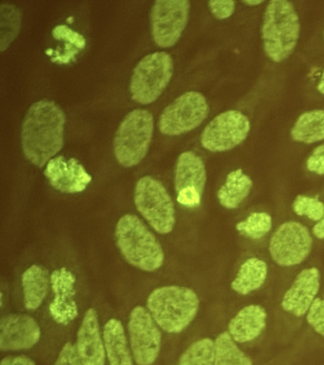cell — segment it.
I'll use <instances>...</instances> for the list:
<instances>
[{"label":"cell","mask_w":324,"mask_h":365,"mask_svg":"<svg viewBox=\"0 0 324 365\" xmlns=\"http://www.w3.org/2000/svg\"><path fill=\"white\" fill-rule=\"evenodd\" d=\"M66 115L58 104L43 99L28 110L22 123L21 147L28 161L47 165L64 147Z\"/></svg>","instance_id":"cell-1"},{"label":"cell","mask_w":324,"mask_h":365,"mask_svg":"<svg viewBox=\"0 0 324 365\" xmlns=\"http://www.w3.org/2000/svg\"><path fill=\"white\" fill-rule=\"evenodd\" d=\"M115 236L122 256L133 267L155 272L163 267V247L139 217L133 214L122 216L116 224Z\"/></svg>","instance_id":"cell-2"},{"label":"cell","mask_w":324,"mask_h":365,"mask_svg":"<svg viewBox=\"0 0 324 365\" xmlns=\"http://www.w3.org/2000/svg\"><path fill=\"white\" fill-rule=\"evenodd\" d=\"M301 34L300 17L287 0H272L264 11L261 39L267 57L275 63L288 59L297 48Z\"/></svg>","instance_id":"cell-3"},{"label":"cell","mask_w":324,"mask_h":365,"mask_svg":"<svg viewBox=\"0 0 324 365\" xmlns=\"http://www.w3.org/2000/svg\"><path fill=\"white\" fill-rule=\"evenodd\" d=\"M147 308L161 329L169 334H179L194 321L200 308V299L192 288L166 285L150 294Z\"/></svg>","instance_id":"cell-4"},{"label":"cell","mask_w":324,"mask_h":365,"mask_svg":"<svg viewBox=\"0 0 324 365\" xmlns=\"http://www.w3.org/2000/svg\"><path fill=\"white\" fill-rule=\"evenodd\" d=\"M155 131V119L146 110L127 113L116 130L113 153L122 167L129 168L140 164L149 153Z\"/></svg>","instance_id":"cell-5"},{"label":"cell","mask_w":324,"mask_h":365,"mask_svg":"<svg viewBox=\"0 0 324 365\" xmlns=\"http://www.w3.org/2000/svg\"><path fill=\"white\" fill-rule=\"evenodd\" d=\"M174 64L164 51L147 54L132 71L130 93L133 101L150 105L163 94L172 78Z\"/></svg>","instance_id":"cell-6"},{"label":"cell","mask_w":324,"mask_h":365,"mask_svg":"<svg viewBox=\"0 0 324 365\" xmlns=\"http://www.w3.org/2000/svg\"><path fill=\"white\" fill-rule=\"evenodd\" d=\"M135 204L136 210L156 232L167 235L174 230V202L158 180L152 176L138 180L135 185Z\"/></svg>","instance_id":"cell-7"},{"label":"cell","mask_w":324,"mask_h":365,"mask_svg":"<svg viewBox=\"0 0 324 365\" xmlns=\"http://www.w3.org/2000/svg\"><path fill=\"white\" fill-rule=\"evenodd\" d=\"M209 114V105L206 97L197 91H187L162 111L159 130L164 135H182L197 128Z\"/></svg>","instance_id":"cell-8"},{"label":"cell","mask_w":324,"mask_h":365,"mask_svg":"<svg viewBox=\"0 0 324 365\" xmlns=\"http://www.w3.org/2000/svg\"><path fill=\"white\" fill-rule=\"evenodd\" d=\"M187 0H157L150 11L153 41L160 48H172L180 40L189 22Z\"/></svg>","instance_id":"cell-9"},{"label":"cell","mask_w":324,"mask_h":365,"mask_svg":"<svg viewBox=\"0 0 324 365\" xmlns=\"http://www.w3.org/2000/svg\"><path fill=\"white\" fill-rule=\"evenodd\" d=\"M313 237L308 228L298 222H283L270 239L269 252L280 267L301 264L311 253Z\"/></svg>","instance_id":"cell-10"},{"label":"cell","mask_w":324,"mask_h":365,"mask_svg":"<svg viewBox=\"0 0 324 365\" xmlns=\"http://www.w3.org/2000/svg\"><path fill=\"white\" fill-rule=\"evenodd\" d=\"M251 125L249 119L239 110H227L209 123L201 134V144L211 153L233 150L246 141Z\"/></svg>","instance_id":"cell-11"},{"label":"cell","mask_w":324,"mask_h":365,"mask_svg":"<svg viewBox=\"0 0 324 365\" xmlns=\"http://www.w3.org/2000/svg\"><path fill=\"white\" fill-rule=\"evenodd\" d=\"M130 344L137 365H152L161 351L162 333L147 308L137 305L130 314Z\"/></svg>","instance_id":"cell-12"},{"label":"cell","mask_w":324,"mask_h":365,"mask_svg":"<svg viewBox=\"0 0 324 365\" xmlns=\"http://www.w3.org/2000/svg\"><path fill=\"white\" fill-rule=\"evenodd\" d=\"M206 165L192 151H184L176 162L174 187L177 202L186 207H197L207 184Z\"/></svg>","instance_id":"cell-13"},{"label":"cell","mask_w":324,"mask_h":365,"mask_svg":"<svg viewBox=\"0 0 324 365\" xmlns=\"http://www.w3.org/2000/svg\"><path fill=\"white\" fill-rule=\"evenodd\" d=\"M41 328L26 314H8L0 319V350H29L38 344Z\"/></svg>","instance_id":"cell-14"},{"label":"cell","mask_w":324,"mask_h":365,"mask_svg":"<svg viewBox=\"0 0 324 365\" xmlns=\"http://www.w3.org/2000/svg\"><path fill=\"white\" fill-rule=\"evenodd\" d=\"M75 284V274L66 267L58 268L51 274L53 299L49 312L53 322L63 327L72 324L78 316Z\"/></svg>","instance_id":"cell-15"},{"label":"cell","mask_w":324,"mask_h":365,"mask_svg":"<svg viewBox=\"0 0 324 365\" xmlns=\"http://www.w3.org/2000/svg\"><path fill=\"white\" fill-rule=\"evenodd\" d=\"M44 175L55 190L66 194L82 192L93 180L78 160L61 155L48 163Z\"/></svg>","instance_id":"cell-16"},{"label":"cell","mask_w":324,"mask_h":365,"mask_svg":"<svg viewBox=\"0 0 324 365\" xmlns=\"http://www.w3.org/2000/svg\"><path fill=\"white\" fill-rule=\"evenodd\" d=\"M320 288V272L317 267L305 268L296 277L281 299V307L286 312L300 318L308 312L317 299Z\"/></svg>","instance_id":"cell-17"},{"label":"cell","mask_w":324,"mask_h":365,"mask_svg":"<svg viewBox=\"0 0 324 365\" xmlns=\"http://www.w3.org/2000/svg\"><path fill=\"white\" fill-rule=\"evenodd\" d=\"M76 349L83 365L106 364V348L101 333L98 311L89 308L76 336Z\"/></svg>","instance_id":"cell-18"},{"label":"cell","mask_w":324,"mask_h":365,"mask_svg":"<svg viewBox=\"0 0 324 365\" xmlns=\"http://www.w3.org/2000/svg\"><path fill=\"white\" fill-rule=\"evenodd\" d=\"M266 310L261 305H247L229 322L227 332L237 344L251 342L266 329Z\"/></svg>","instance_id":"cell-19"},{"label":"cell","mask_w":324,"mask_h":365,"mask_svg":"<svg viewBox=\"0 0 324 365\" xmlns=\"http://www.w3.org/2000/svg\"><path fill=\"white\" fill-rule=\"evenodd\" d=\"M25 309L33 312L43 304L51 287V274L39 264L31 265L22 274Z\"/></svg>","instance_id":"cell-20"},{"label":"cell","mask_w":324,"mask_h":365,"mask_svg":"<svg viewBox=\"0 0 324 365\" xmlns=\"http://www.w3.org/2000/svg\"><path fill=\"white\" fill-rule=\"evenodd\" d=\"M103 339L110 365H135L126 331L119 319H110L105 324Z\"/></svg>","instance_id":"cell-21"},{"label":"cell","mask_w":324,"mask_h":365,"mask_svg":"<svg viewBox=\"0 0 324 365\" xmlns=\"http://www.w3.org/2000/svg\"><path fill=\"white\" fill-rule=\"evenodd\" d=\"M252 187V179L238 168L226 176V181L219 188L218 201L226 210H236L249 196Z\"/></svg>","instance_id":"cell-22"},{"label":"cell","mask_w":324,"mask_h":365,"mask_svg":"<svg viewBox=\"0 0 324 365\" xmlns=\"http://www.w3.org/2000/svg\"><path fill=\"white\" fill-rule=\"evenodd\" d=\"M268 265L263 259L249 258L241 264L231 288L239 295L246 296L260 289L266 281Z\"/></svg>","instance_id":"cell-23"},{"label":"cell","mask_w":324,"mask_h":365,"mask_svg":"<svg viewBox=\"0 0 324 365\" xmlns=\"http://www.w3.org/2000/svg\"><path fill=\"white\" fill-rule=\"evenodd\" d=\"M292 139L303 144H315L324 140V110H315L301 114L290 131Z\"/></svg>","instance_id":"cell-24"},{"label":"cell","mask_w":324,"mask_h":365,"mask_svg":"<svg viewBox=\"0 0 324 365\" xmlns=\"http://www.w3.org/2000/svg\"><path fill=\"white\" fill-rule=\"evenodd\" d=\"M214 365H253V362L226 331L215 339Z\"/></svg>","instance_id":"cell-25"},{"label":"cell","mask_w":324,"mask_h":365,"mask_svg":"<svg viewBox=\"0 0 324 365\" xmlns=\"http://www.w3.org/2000/svg\"><path fill=\"white\" fill-rule=\"evenodd\" d=\"M0 16V51L4 53L18 36L21 26V14L16 6L2 4Z\"/></svg>","instance_id":"cell-26"},{"label":"cell","mask_w":324,"mask_h":365,"mask_svg":"<svg viewBox=\"0 0 324 365\" xmlns=\"http://www.w3.org/2000/svg\"><path fill=\"white\" fill-rule=\"evenodd\" d=\"M215 341L204 338L190 344L179 359L178 365H214Z\"/></svg>","instance_id":"cell-27"},{"label":"cell","mask_w":324,"mask_h":365,"mask_svg":"<svg viewBox=\"0 0 324 365\" xmlns=\"http://www.w3.org/2000/svg\"><path fill=\"white\" fill-rule=\"evenodd\" d=\"M272 217L267 212H253L236 225V230L241 236L258 241L270 232Z\"/></svg>","instance_id":"cell-28"},{"label":"cell","mask_w":324,"mask_h":365,"mask_svg":"<svg viewBox=\"0 0 324 365\" xmlns=\"http://www.w3.org/2000/svg\"><path fill=\"white\" fill-rule=\"evenodd\" d=\"M293 210L298 216L320 222L324 216V204L315 197L298 195L293 202Z\"/></svg>","instance_id":"cell-29"},{"label":"cell","mask_w":324,"mask_h":365,"mask_svg":"<svg viewBox=\"0 0 324 365\" xmlns=\"http://www.w3.org/2000/svg\"><path fill=\"white\" fill-rule=\"evenodd\" d=\"M310 327L324 338V299L317 298L306 314Z\"/></svg>","instance_id":"cell-30"},{"label":"cell","mask_w":324,"mask_h":365,"mask_svg":"<svg viewBox=\"0 0 324 365\" xmlns=\"http://www.w3.org/2000/svg\"><path fill=\"white\" fill-rule=\"evenodd\" d=\"M53 36L56 40H62L67 43L66 45L73 46L78 50H82L86 46V40L84 36L73 31L66 25L56 26L53 30Z\"/></svg>","instance_id":"cell-31"},{"label":"cell","mask_w":324,"mask_h":365,"mask_svg":"<svg viewBox=\"0 0 324 365\" xmlns=\"http://www.w3.org/2000/svg\"><path fill=\"white\" fill-rule=\"evenodd\" d=\"M209 8L216 19L219 20L227 19L235 13L236 2L230 1V0H221V1L212 0V1L209 2Z\"/></svg>","instance_id":"cell-32"},{"label":"cell","mask_w":324,"mask_h":365,"mask_svg":"<svg viewBox=\"0 0 324 365\" xmlns=\"http://www.w3.org/2000/svg\"><path fill=\"white\" fill-rule=\"evenodd\" d=\"M53 365H83L76 349V345L73 342H67L59 352Z\"/></svg>","instance_id":"cell-33"},{"label":"cell","mask_w":324,"mask_h":365,"mask_svg":"<svg viewBox=\"0 0 324 365\" xmlns=\"http://www.w3.org/2000/svg\"><path fill=\"white\" fill-rule=\"evenodd\" d=\"M307 170L317 175H324V145H318L306 161Z\"/></svg>","instance_id":"cell-34"},{"label":"cell","mask_w":324,"mask_h":365,"mask_svg":"<svg viewBox=\"0 0 324 365\" xmlns=\"http://www.w3.org/2000/svg\"><path fill=\"white\" fill-rule=\"evenodd\" d=\"M0 365H36L32 359L27 356H5Z\"/></svg>","instance_id":"cell-35"},{"label":"cell","mask_w":324,"mask_h":365,"mask_svg":"<svg viewBox=\"0 0 324 365\" xmlns=\"http://www.w3.org/2000/svg\"><path fill=\"white\" fill-rule=\"evenodd\" d=\"M313 234L318 240H324V216L323 218L318 222L313 227Z\"/></svg>","instance_id":"cell-36"},{"label":"cell","mask_w":324,"mask_h":365,"mask_svg":"<svg viewBox=\"0 0 324 365\" xmlns=\"http://www.w3.org/2000/svg\"><path fill=\"white\" fill-rule=\"evenodd\" d=\"M243 3L249 7H256V6L263 4V1H261V0H251V1H243Z\"/></svg>","instance_id":"cell-37"},{"label":"cell","mask_w":324,"mask_h":365,"mask_svg":"<svg viewBox=\"0 0 324 365\" xmlns=\"http://www.w3.org/2000/svg\"><path fill=\"white\" fill-rule=\"evenodd\" d=\"M318 91L324 96V71L318 84Z\"/></svg>","instance_id":"cell-38"}]
</instances>
